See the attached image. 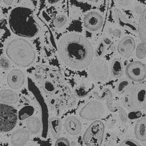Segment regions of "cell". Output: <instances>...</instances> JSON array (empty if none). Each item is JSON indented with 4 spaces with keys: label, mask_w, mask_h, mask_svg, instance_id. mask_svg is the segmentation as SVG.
<instances>
[{
    "label": "cell",
    "mask_w": 146,
    "mask_h": 146,
    "mask_svg": "<svg viewBox=\"0 0 146 146\" xmlns=\"http://www.w3.org/2000/svg\"><path fill=\"white\" fill-rule=\"evenodd\" d=\"M58 51L62 62L75 70L88 66L94 57V48L90 42L77 33L68 34L61 38Z\"/></svg>",
    "instance_id": "cell-1"
},
{
    "label": "cell",
    "mask_w": 146,
    "mask_h": 146,
    "mask_svg": "<svg viewBox=\"0 0 146 146\" xmlns=\"http://www.w3.org/2000/svg\"><path fill=\"white\" fill-rule=\"evenodd\" d=\"M35 76L44 92L57 100L63 109L75 105L76 98L65 84L59 72L48 66H38L35 70Z\"/></svg>",
    "instance_id": "cell-2"
},
{
    "label": "cell",
    "mask_w": 146,
    "mask_h": 146,
    "mask_svg": "<svg viewBox=\"0 0 146 146\" xmlns=\"http://www.w3.org/2000/svg\"><path fill=\"white\" fill-rule=\"evenodd\" d=\"M9 25L14 34L25 38L35 37L40 29L33 12L25 7H17L11 11Z\"/></svg>",
    "instance_id": "cell-3"
},
{
    "label": "cell",
    "mask_w": 146,
    "mask_h": 146,
    "mask_svg": "<svg viewBox=\"0 0 146 146\" xmlns=\"http://www.w3.org/2000/svg\"><path fill=\"white\" fill-rule=\"evenodd\" d=\"M5 53L11 62L20 67L29 66L36 58V52L33 47L23 38L11 40L7 45Z\"/></svg>",
    "instance_id": "cell-4"
},
{
    "label": "cell",
    "mask_w": 146,
    "mask_h": 146,
    "mask_svg": "<svg viewBox=\"0 0 146 146\" xmlns=\"http://www.w3.org/2000/svg\"><path fill=\"white\" fill-rule=\"evenodd\" d=\"M17 110L11 105L0 103V133H7L15 127L18 123Z\"/></svg>",
    "instance_id": "cell-5"
},
{
    "label": "cell",
    "mask_w": 146,
    "mask_h": 146,
    "mask_svg": "<svg viewBox=\"0 0 146 146\" xmlns=\"http://www.w3.org/2000/svg\"><path fill=\"white\" fill-rule=\"evenodd\" d=\"M127 105L133 110L146 108V84L138 83L130 88L127 96Z\"/></svg>",
    "instance_id": "cell-6"
},
{
    "label": "cell",
    "mask_w": 146,
    "mask_h": 146,
    "mask_svg": "<svg viewBox=\"0 0 146 146\" xmlns=\"http://www.w3.org/2000/svg\"><path fill=\"white\" fill-rule=\"evenodd\" d=\"M105 135V125L101 121L92 122L84 132L83 142L86 145L98 146L102 144Z\"/></svg>",
    "instance_id": "cell-7"
},
{
    "label": "cell",
    "mask_w": 146,
    "mask_h": 146,
    "mask_svg": "<svg viewBox=\"0 0 146 146\" xmlns=\"http://www.w3.org/2000/svg\"><path fill=\"white\" fill-rule=\"evenodd\" d=\"M28 87L29 90L33 94L35 99L37 101L40 108L42 114V136L46 138L48 133L49 127V114L48 106L42 95L40 91L38 88V87L35 84V82L30 78L28 79Z\"/></svg>",
    "instance_id": "cell-8"
},
{
    "label": "cell",
    "mask_w": 146,
    "mask_h": 146,
    "mask_svg": "<svg viewBox=\"0 0 146 146\" xmlns=\"http://www.w3.org/2000/svg\"><path fill=\"white\" fill-rule=\"evenodd\" d=\"M104 105L99 101H92L82 108L79 112L81 118L86 120H95L100 118L105 114Z\"/></svg>",
    "instance_id": "cell-9"
},
{
    "label": "cell",
    "mask_w": 146,
    "mask_h": 146,
    "mask_svg": "<svg viewBox=\"0 0 146 146\" xmlns=\"http://www.w3.org/2000/svg\"><path fill=\"white\" fill-rule=\"evenodd\" d=\"M89 74L96 81H105L109 77V66L105 60L97 58L90 63Z\"/></svg>",
    "instance_id": "cell-10"
},
{
    "label": "cell",
    "mask_w": 146,
    "mask_h": 146,
    "mask_svg": "<svg viewBox=\"0 0 146 146\" xmlns=\"http://www.w3.org/2000/svg\"><path fill=\"white\" fill-rule=\"evenodd\" d=\"M125 74L131 81L141 82L146 79V66L140 61L129 63L125 68Z\"/></svg>",
    "instance_id": "cell-11"
},
{
    "label": "cell",
    "mask_w": 146,
    "mask_h": 146,
    "mask_svg": "<svg viewBox=\"0 0 146 146\" xmlns=\"http://www.w3.org/2000/svg\"><path fill=\"white\" fill-rule=\"evenodd\" d=\"M104 23L103 16L96 11H90L83 18V25L86 29L95 32L102 27Z\"/></svg>",
    "instance_id": "cell-12"
},
{
    "label": "cell",
    "mask_w": 146,
    "mask_h": 146,
    "mask_svg": "<svg viewBox=\"0 0 146 146\" xmlns=\"http://www.w3.org/2000/svg\"><path fill=\"white\" fill-rule=\"evenodd\" d=\"M136 48L135 39L131 36H125L117 44V49L119 54L125 58H129L133 55Z\"/></svg>",
    "instance_id": "cell-13"
},
{
    "label": "cell",
    "mask_w": 146,
    "mask_h": 146,
    "mask_svg": "<svg viewBox=\"0 0 146 146\" xmlns=\"http://www.w3.org/2000/svg\"><path fill=\"white\" fill-rule=\"evenodd\" d=\"M24 74L20 70H13L9 73L7 76L9 86L13 89H19L25 82Z\"/></svg>",
    "instance_id": "cell-14"
},
{
    "label": "cell",
    "mask_w": 146,
    "mask_h": 146,
    "mask_svg": "<svg viewBox=\"0 0 146 146\" xmlns=\"http://www.w3.org/2000/svg\"><path fill=\"white\" fill-rule=\"evenodd\" d=\"M30 138V132L24 129H19L12 134L11 142L13 145H24Z\"/></svg>",
    "instance_id": "cell-15"
},
{
    "label": "cell",
    "mask_w": 146,
    "mask_h": 146,
    "mask_svg": "<svg viewBox=\"0 0 146 146\" xmlns=\"http://www.w3.org/2000/svg\"><path fill=\"white\" fill-rule=\"evenodd\" d=\"M64 128L68 134L72 136H76L81 133L82 125L80 120L76 117L70 116L65 120Z\"/></svg>",
    "instance_id": "cell-16"
},
{
    "label": "cell",
    "mask_w": 146,
    "mask_h": 146,
    "mask_svg": "<svg viewBox=\"0 0 146 146\" xmlns=\"http://www.w3.org/2000/svg\"><path fill=\"white\" fill-rule=\"evenodd\" d=\"M113 15H114V18L116 20L117 22L121 27L131 31L133 32L137 31V29L133 24V23L127 18L125 15H124V14L119 9L116 8L114 9Z\"/></svg>",
    "instance_id": "cell-17"
},
{
    "label": "cell",
    "mask_w": 146,
    "mask_h": 146,
    "mask_svg": "<svg viewBox=\"0 0 146 146\" xmlns=\"http://www.w3.org/2000/svg\"><path fill=\"white\" fill-rule=\"evenodd\" d=\"M94 96L98 100L103 101L105 100L107 101V108L110 111L114 112L117 110V107H115L114 105V103H113V94L112 93V91L109 88H105V90H103L102 93H101V95L100 96L99 95L98 92H94Z\"/></svg>",
    "instance_id": "cell-18"
},
{
    "label": "cell",
    "mask_w": 146,
    "mask_h": 146,
    "mask_svg": "<svg viewBox=\"0 0 146 146\" xmlns=\"http://www.w3.org/2000/svg\"><path fill=\"white\" fill-rule=\"evenodd\" d=\"M135 135L137 140L141 142L146 141V118L140 117L136 122Z\"/></svg>",
    "instance_id": "cell-19"
},
{
    "label": "cell",
    "mask_w": 146,
    "mask_h": 146,
    "mask_svg": "<svg viewBox=\"0 0 146 146\" xmlns=\"http://www.w3.org/2000/svg\"><path fill=\"white\" fill-rule=\"evenodd\" d=\"M95 84L91 81H84L79 84L75 89L74 93L77 97L84 98L94 89Z\"/></svg>",
    "instance_id": "cell-20"
},
{
    "label": "cell",
    "mask_w": 146,
    "mask_h": 146,
    "mask_svg": "<svg viewBox=\"0 0 146 146\" xmlns=\"http://www.w3.org/2000/svg\"><path fill=\"white\" fill-rule=\"evenodd\" d=\"M18 101V96L11 90H0V102L9 105L16 104Z\"/></svg>",
    "instance_id": "cell-21"
},
{
    "label": "cell",
    "mask_w": 146,
    "mask_h": 146,
    "mask_svg": "<svg viewBox=\"0 0 146 146\" xmlns=\"http://www.w3.org/2000/svg\"><path fill=\"white\" fill-rule=\"evenodd\" d=\"M124 73V67L121 60L119 58H114L112 60L110 67V74L114 79H118L122 77Z\"/></svg>",
    "instance_id": "cell-22"
},
{
    "label": "cell",
    "mask_w": 146,
    "mask_h": 146,
    "mask_svg": "<svg viewBox=\"0 0 146 146\" xmlns=\"http://www.w3.org/2000/svg\"><path fill=\"white\" fill-rule=\"evenodd\" d=\"M137 32L140 40L146 45V8L139 17Z\"/></svg>",
    "instance_id": "cell-23"
},
{
    "label": "cell",
    "mask_w": 146,
    "mask_h": 146,
    "mask_svg": "<svg viewBox=\"0 0 146 146\" xmlns=\"http://www.w3.org/2000/svg\"><path fill=\"white\" fill-rule=\"evenodd\" d=\"M42 123L37 117L31 116L26 121V127L32 135H36L41 131Z\"/></svg>",
    "instance_id": "cell-24"
},
{
    "label": "cell",
    "mask_w": 146,
    "mask_h": 146,
    "mask_svg": "<svg viewBox=\"0 0 146 146\" xmlns=\"http://www.w3.org/2000/svg\"><path fill=\"white\" fill-rule=\"evenodd\" d=\"M49 126L51 133L55 138L57 139L62 132V121L57 117H53L49 119Z\"/></svg>",
    "instance_id": "cell-25"
},
{
    "label": "cell",
    "mask_w": 146,
    "mask_h": 146,
    "mask_svg": "<svg viewBox=\"0 0 146 146\" xmlns=\"http://www.w3.org/2000/svg\"><path fill=\"white\" fill-rule=\"evenodd\" d=\"M131 85V80L127 78H121L116 85V92L118 95H122L128 90Z\"/></svg>",
    "instance_id": "cell-26"
},
{
    "label": "cell",
    "mask_w": 146,
    "mask_h": 146,
    "mask_svg": "<svg viewBox=\"0 0 146 146\" xmlns=\"http://www.w3.org/2000/svg\"><path fill=\"white\" fill-rule=\"evenodd\" d=\"M35 113V108L32 105H26L21 108L18 112V119L24 120L32 116Z\"/></svg>",
    "instance_id": "cell-27"
},
{
    "label": "cell",
    "mask_w": 146,
    "mask_h": 146,
    "mask_svg": "<svg viewBox=\"0 0 146 146\" xmlns=\"http://www.w3.org/2000/svg\"><path fill=\"white\" fill-rule=\"evenodd\" d=\"M68 22V17L64 15H59L56 16L54 20V25L57 28H61Z\"/></svg>",
    "instance_id": "cell-28"
},
{
    "label": "cell",
    "mask_w": 146,
    "mask_h": 146,
    "mask_svg": "<svg viewBox=\"0 0 146 146\" xmlns=\"http://www.w3.org/2000/svg\"><path fill=\"white\" fill-rule=\"evenodd\" d=\"M146 55V45L142 42L140 43L136 47V56L140 59H143Z\"/></svg>",
    "instance_id": "cell-29"
},
{
    "label": "cell",
    "mask_w": 146,
    "mask_h": 146,
    "mask_svg": "<svg viewBox=\"0 0 146 146\" xmlns=\"http://www.w3.org/2000/svg\"><path fill=\"white\" fill-rule=\"evenodd\" d=\"M105 51V44L103 41L101 42L96 48V49L94 52V56L97 58H100L101 56L104 55Z\"/></svg>",
    "instance_id": "cell-30"
},
{
    "label": "cell",
    "mask_w": 146,
    "mask_h": 146,
    "mask_svg": "<svg viewBox=\"0 0 146 146\" xmlns=\"http://www.w3.org/2000/svg\"><path fill=\"white\" fill-rule=\"evenodd\" d=\"M11 64L7 58L5 56H0V67L4 70H8L11 68Z\"/></svg>",
    "instance_id": "cell-31"
},
{
    "label": "cell",
    "mask_w": 146,
    "mask_h": 146,
    "mask_svg": "<svg viewBox=\"0 0 146 146\" xmlns=\"http://www.w3.org/2000/svg\"><path fill=\"white\" fill-rule=\"evenodd\" d=\"M117 109L118 110L119 118L122 121V123H125L127 121V119H128V115L126 113L125 110L120 107H117Z\"/></svg>",
    "instance_id": "cell-32"
},
{
    "label": "cell",
    "mask_w": 146,
    "mask_h": 146,
    "mask_svg": "<svg viewBox=\"0 0 146 146\" xmlns=\"http://www.w3.org/2000/svg\"><path fill=\"white\" fill-rule=\"evenodd\" d=\"M55 145L59 146V145H65V146H69L70 145V142L68 139L66 138H58L57 140H56Z\"/></svg>",
    "instance_id": "cell-33"
},
{
    "label": "cell",
    "mask_w": 146,
    "mask_h": 146,
    "mask_svg": "<svg viewBox=\"0 0 146 146\" xmlns=\"http://www.w3.org/2000/svg\"><path fill=\"white\" fill-rule=\"evenodd\" d=\"M120 145L124 146H133V145H140L137 141L132 140V139H127V140H123L121 143Z\"/></svg>",
    "instance_id": "cell-34"
},
{
    "label": "cell",
    "mask_w": 146,
    "mask_h": 146,
    "mask_svg": "<svg viewBox=\"0 0 146 146\" xmlns=\"http://www.w3.org/2000/svg\"><path fill=\"white\" fill-rule=\"evenodd\" d=\"M142 115V112L140 110H133V112L129 113L128 117L131 119H139Z\"/></svg>",
    "instance_id": "cell-35"
},
{
    "label": "cell",
    "mask_w": 146,
    "mask_h": 146,
    "mask_svg": "<svg viewBox=\"0 0 146 146\" xmlns=\"http://www.w3.org/2000/svg\"><path fill=\"white\" fill-rule=\"evenodd\" d=\"M60 1V0H47V3L49 5H55Z\"/></svg>",
    "instance_id": "cell-36"
},
{
    "label": "cell",
    "mask_w": 146,
    "mask_h": 146,
    "mask_svg": "<svg viewBox=\"0 0 146 146\" xmlns=\"http://www.w3.org/2000/svg\"><path fill=\"white\" fill-rule=\"evenodd\" d=\"M103 42H104L105 45H109V44H111V40L109 38L105 37L104 39H103Z\"/></svg>",
    "instance_id": "cell-37"
},
{
    "label": "cell",
    "mask_w": 146,
    "mask_h": 146,
    "mask_svg": "<svg viewBox=\"0 0 146 146\" xmlns=\"http://www.w3.org/2000/svg\"><path fill=\"white\" fill-rule=\"evenodd\" d=\"M3 1L4 4H5L6 5H11L12 3H13V0H2Z\"/></svg>",
    "instance_id": "cell-38"
},
{
    "label": "cell",
    "mask_w": 146,
    "mask_h": 146,
    "mask_svg": "<svg viewBox=\"0 0 146 146\" xmlns=\"http://www.w3.org/2000/svg\"><path fill=\"white\" fill-rule=\"evenodd\" d=\"M22 0H15V3L16 4H20L22 3Z\"/></svg>",
    "instance_id": "cell-39"
},
{
    "label": "cell",
    "mask_w": 146,
    "mask_h": 146,
    "mask_svg": "<svg viewBox=\"0 0 146 146\" xmlns=\"http://www.w3.org/2000/svg\"><path fill=\"white\" fill-rule=\"evenodd\" d=\"M87 1L93 2V3H98V2L99 1V0H87Z\"/></svg>",
    "instance_id": "cell-40"
},
{
    "label": "cell",
    "mask_w": 146,
    "mask_h": 146,
    "mask_svg": "<svg viewBox=\"0 0 146 146\" xmlns=\"http://www.w3.org/2000/svg\"><path fill=\"white\" fill-rule=\"evenodd\" d=\"M1 1H2V0H0V3H1Z\"/></svg>",
    "instance_id": "cell-41"
}]
</instances>
